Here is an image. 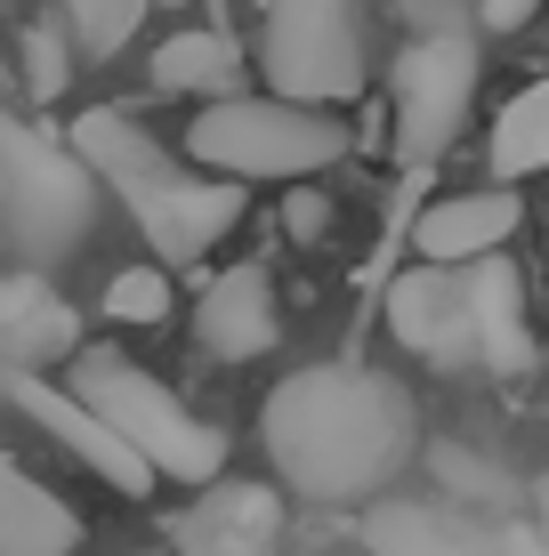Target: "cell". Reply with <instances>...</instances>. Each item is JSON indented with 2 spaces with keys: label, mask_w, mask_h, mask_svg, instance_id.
<instances>
[{
  "label": "cell",
  "mask_w": 549,
  "mask_h": 556,
  "mask_svg": "<svg viewBox=\"0 0 549 556\" xmlns=\"http://www.w3.org/2000/svg\"><path fill=\"white\" fill-rule=\"evenodd\" d=\"M82 355V315L41 275H0V371H49Z\"/></svg>",
  "instance_id": "7c38bea8"
},
{
  "label": "cell",
  "mask_w": 549,
  "mask_h": 556,
  "mask_svg": "<svg viewBox=\"0 0 549 556\" xmlns=\"http://www.w3.org/2000/svg\"><path fill=\"white\" fill-rule=\"evenodd\" d=\"M0 89H9V65H0Z\"/></svg>",
  "instance_id": "83f0119b"
},
{
  "label": "cell",
  "mask_w": 549,
  "mask_h": 556,
  "mask_svg": "<svg viewBox=\"0 0 549 556\" xmlns=\"http://www.w3.org/2000/svg\"><path fill=\"white\" fill-rule=\"evenodd\" d=\"M98 218V178L73 162V146H49L41 129L0 113V226L16 251L65 258Z\"/></svg>",
  "instance_id": "52a82bcc"
},
{
  "label": "cell",
  "mask_w": 549,
  "mask_h": 556,
  "mask_svg": "<svg viewBox=\"0 0 549 556\" xmlns=\"http://www.w3.org/2000/svg\"><path fill=\"white\" fill-rule=\"evenodd\" d=\"M501 556H549V541L534 525H501Z\"/></svg>",
  "instance_id": "cb8c5ba5"
},
{
  "label": "cell",
  "mask_w": 549,
  "mask_h": 556,
  "mask_svg": "<svg viewBox=\"0 0 549 556\" xmlns=\"http://www.w3.org/2000/svg\"><path fill=\"white\" fill-rule=\"evenodd\" d=\"M348 122L324 105H283V98H219L186 122V162L235 186H299L315 169L348 162Z\"/></svg>",
  "instance_id": "5b68a950"
},
{
  "label": "cell",
  "mask_w": 549,
  "mask_h": 556,
  "mask_svg": "<svg viewBox=\"0 0 549 556\" xmlns=\"http://www.w3.org/2000/svg\"><path fill=\"white\" fill-rule=\"evenodd\" d=\"M428 468H437V484H445L461 508H517V501H525V492L509 484V468L477 459L469 444H428Z\"/></svg>",
  "instance_id": "d6986e66"
},
{
  "label": "cell",
  "mask_w": 549,
  "mask_h": 556,
  "mask_svg": "<svg viewBox=\"0 0 549 556\" xmlns=\"http://www.w3.org/2000/svg\"><path fill=\"white\" fill-rule=\"evenodd\" d=\"M364 532L380 556H501V525H477L452 501H388Z\"/></svg>",
  "instance_id": "9a60e30c"
},
{
  "label": "cell",
  "mask_w": 549,
  "mask_h": 556,
  "mask_svg": "<svg viewBox=\"0 0 549 556\" xmlns=\"http://www.w3.org/2000/svg\"><path fill=\"white\" fill-rule=\"evenodd\" d=\"M525 501H534V532H541V541H549V476H541V484H534V492H525Z\"/></svg>",
  "instance_id": "d4e9b609"
},
{
  "label": "cell",
  "mask_w": 549,
  "mask_h": 556,
  "mask_svg": "<svg viewBox=\"0 0 549 556\" xmlns=\"http://www.w3.org/2000/svg\"><path fill=\"white\" fill-rule=\"evenodd\" d=\"M283 339V299H275V275L259 258L226 266V275L202 282L195 299V348L211 363H259Z\"/></svg>",
  "instance_id": "8fae6325"
},
{
  "label": "cell",
  "mask_w": 549,
  "mask_h": 556,
  "mask_svg": "<svg viewBox=\"0 0 549 556\" xmlns=\"http://www.w3.org/2000/svg\"><path fill=\"white\" fill-rule=\"evenodd\" d=\"M534 9H541V0H477V25L485 33H525V25H534Z\"/></svg>",
  "instance_id": "603a6c76"
},
{
  "label": "cell",
  "mask_w": 549,
  "mask_h": 556,
  "mask_svg": "<svg viewBox=\"0 0 549 556\" xmlns=\"http://www.w3.org/2000/svg\"><path fill=\"white\" fill-rule=\"evenodd\" d=\"M162 9H186V0H162Z\"/></svg>",
  "instance_id": "4316f807"
},
{
  "label": "cell",
  "mask_w": 549,
  "mask_h": 556,
  "mask_svg": "<svg viewBox=\"0 0 549 556\" xmlns=\"http://www.w3.org/2000/svg\"><path fill=\"white\" fill-rule=\"evenodd\" d=\"M388 331L404 355L437 363V371H485L517 379L534 371V323H525V275L494 258L469 266H404L388 282Z\"/></svg>",
  "instance_id": "3957f363"
},
{
  "label": "cell",
  "mask_w": 549,
  "mask_h": 556,
  "mask_svg": "<svg viewBox=\"0 0 549 556\" xmlns=\"http://www.w3.org/2000/svg\"><path fill=\"white\" fill-rule=\"evenodd\" d=\"M129 556H162V548H129Z\"/></svg>",
  "instance_id": "484cf974"
},
{
  "label": "cell",
  "mask_w": 549,
  "mask_h": 556,
  "mask_svg": "<svg viewBox=\"0 0 549 556\" xmlns=\"http://www.w3.org/2000/svg\"><path fill=\"white\" fill-rule=\"evenodd\" d=\"M242 41L235 33H211V25H195V33H170V41L154 49V89L162 98H202V105H219V98H235L242 89Z\"/></svg>",
  "instance_id": "2e32d148"
},
{
  "label": "cell",
  "mask_w": 549,
  "mask_h": 556,
  "mask_svg": "<svg viewBox=\"0 0 549 556\" xmlns=\"http://www.w3.org/2000/svg\"><path fill=\"white\" fill-rule=\"evenodd\" d=\"M0 404L25 419V428H41L57 452H73L105 492H122V501H146V492H154V468H146V459L129 452L122 435H113L105 419L65 388V379H49V371H0Z\"/></svg>",
  "instance_id": "9c48e42d"
},
{
  "label": "cell",
  "mask_w": 549,
  "mask_h": 556,
  "mask_svg": "<svg viewBox=\"0 0 549 556\" xmlns=\"http://www.w3.org/2000/svg\"><path fill=\"white\" fill-rule=\"evenodd\" d=\"M65 146H73V162L138 218L146 251H162V266H195L202 251H219L242 226V210H251V186L195 169L186 153H170L154 129H146L138 113H122V105H89Z\"/></svg>",
  "instance_id": "7a4b0ae2"
},
{
  "label": "cell",
  "mask_w": 549,
  "mask_h": 556,
  "mask_svg": "<svg viewBox=\"0 0 549 556\" xmlns=\"http://www.w3.org/2000/svg\"><path fill=\"white\" fill-rule=\"evenodd\" d=\"M105 315L113 323H162L170 315V266H122L105 282Z\"/></svg>",
  "instance_id": "44dd1931"
},
{
  "label": "cell",
  "mask_w": 549,
  "mask_h": 556,
  "mask_svg": "<svg viewBox=\"0 0 549 556\" xmlns=\"http://www.w3.org/2000/svg\"><path fill=\"white\" fill-rule=\"evenodd\" d=\"M16 81H25L33 105H57L73 81V41L65 25H49V16H33V25H16Z\"/></svg>",
  "instance_id": "ac0fdd59"
},
{
  "label": "cell",
  "mask_w": 549,
  "mask_h": 556,
  "mask_svg": "<svg viewBox=\"0 0 549 556\" xmlns=\"http://www.w3.org/2000/svg\"><path fill=\"white\" fill-rule=\"evenodd\" d=\"M0 556H82V508L0 452Z\"/></svg>",
  "instance_id": "5bb4252c"
},
{
  "label": "cell",
  "mask_w": 549,
  "mask_h": 556,
  "mask_svg": "<svg viewBox=\"0 0 549 556\" xmlns=\"http://www.w3.org/2000/svg\"><path fill=\"white\" fill-rule=\"evenodd\" d=\"M65 388L154 468V484H195L202 492V484L226 476V452H235L226 428H211L202 412H186L178 395H170V379H154L146 363H129L122 348H82L65 363Z\"/></svg>",
  "instance_id": "277c9868"
},
{
  "label": "cell",
  "mask_w": 549,
  "mask_h": 556,
  "mask_svg": "<svg viewBox=\"0 0 549 556\" xmlns=\"http://www.w3.org/2000/svg\"><path fill=\"white\" fill-rule=\"evenodd\" d=\"M283 235H291L299 251L332 235V194H324V186H308V178H299L291 194H283Z\"/></svg>",
  "instance_id": "7402d4cb"
},
{
  "label": "cell",
  "mask_w": 549,
  "mask_h": 556,
  "mask_svg": "<svg viewBox=\"0 0 549 556\" xmlns=\"http://www.w3.org/2000/svg\"><path fill=\"white\" fill-rule=\"evenodd\" d=\"M485 162H494V178L501 186H517V178H541L549 169V81L534 89H517L501 113H494V138H485Z\"/></svg>",
  "instance_id": "e0dca14e"
},
{
  "label": "cell",
  "mask_w": 549,
  "mask_h": 556,
  "mask_svg": "<svg viewBox=\"0 0 549 556\" xmlns=\"http://www.w3.org/2000/svg\"><path fill=\"white\" fill-rule=\"evenodd\" d=\"M469 98H477V41L461 25L412 33L396 56V162L421 169L461 138Z\"/></svg>",
  "instance_id": "ba28073f"
},
{
  "label": "cell",
  "mask_w": 549,
  "mask_h": 556,
  "mask_svg": "<svg viewBox=\"0 0 549 556\" xmlns=\"http://www.w3.org/2000/svg\"><path fill=\"white\" fill-rule=\"evenodd\" d=\"M525 202L509 194V186H469V194H445L421 210V226H412V251L421 266H469V258H494L509 235H517Z\"/></svg>",
  "instance_id": "4fadbf2b"
},
{
  "label": "cell",
  "mask_w": 549,
  "mask_h": 556,
  "mask_svg": "<svg viewBox=\"0 0 549 556\" xmlns=\"http://www.w3.org/2000/svg\"><path fill=\"white\" fill-rule=\"evenodd\" d=\"M170 548L178 556H283V492L219 476V484L195 492V508L170 516Z\"/></svg>",
  "instance_id": "30bf717a"
},
{
  "label": "cell",
  "mask_w": 549,
  "mask_h": 556,
  "mask_svg": "<svg viewBox=\"0 0 549 556\" xmlns=\"http://www.w3.org/2000/svg\"><path fill=\"white\" fill-rule=\"evenodd\" d=\"M275 492L308 508H364L380 501L421 452V404L404 379L372 363H308L259 404Z\"/></svg>",
  "instance_id": "6da1fadb"
},
{
  "label": "cell",
  "mask_w": 549,
  "mask_h": 556,
  "mask_svg": "<svg viewBox=\"0 0 549 556\" xmlns=\"http://www.w3.org/2000/svg\"><path fill=\"white\" fill-rule=\"evenodd\" d=\"M57 9H65V33H73L82 56H113V49L138 41V25H146L154 0H57Z\"/></svg>",
  "instance_id": "ffe728a7"
},
{
  "label": "cell",
  "mask_w": 549,
  "mask_h": 556,
  "mask_svg": "<svg viewBox=\"0 0 549 556\" xmlns=\"http://www.w3.org/2000/svg\"><path fill=\"white\" fill-rule=\"evenodd\" d=\"M267 98L283 105H348L372 81V25L355 0H267L251 49Z\"/></svg>",
  "instance_id": "8992f818"
}]
</instances>
